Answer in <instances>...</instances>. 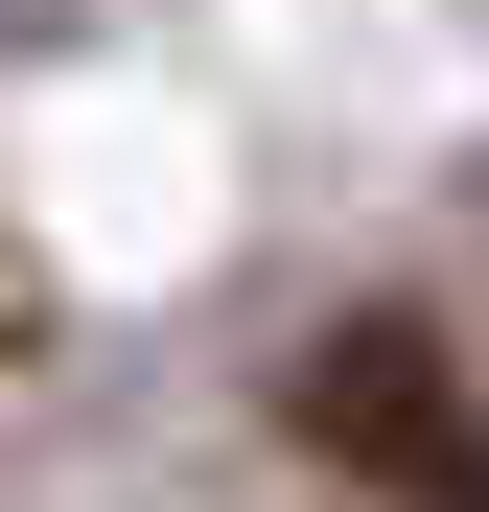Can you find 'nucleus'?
Instances as JSON below:
<instances>
[{"label": "nucleus", "instance_id": "1", "mask_svg": "<svg viewBox=\"0 0 489 512\" xmlns=\"http://www.w3.org/2000/svg\"><path fill=\"white\" fill-rule=\"evenodd\" d=\"M280 419L350 489H396V512H489V419H466V373H443V326H396V303H350L326 350L280 373Z\"/></svg>", "mask_w": 489, "mask_h": 512}, {"label": "nucleus", "instance_id": "3", "mask_svg": "<svg viewBox=\"0 0 489 512\" xmlns=\"http://www.w3.org/2000/svg\"><path fill=\"white\" fill-rule=\"evenodd\" d=\"M0 47H47V0H0Z\"/></svg>", "mask_w": 489, "mask_h": 512}, {"label": "nucleus", "instance_id": "2", "mask_svg": "<svg viewBox=\"0 0 489 512\" xmlns=\"http://www.w3.org/2000/svg\"><path fill=\"white\" fill-rule=\"evenodd\" d=\"M24 350H47V280H24V256H0V373H24Z\"/></svg>", "mask_w": 489, "mask_h": 512}]
</instances>
